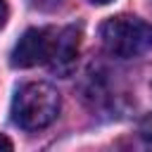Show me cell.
I'll return each mask as SVG.
<instances>
[{"instance_id": "cell-1", "label": "cell", "mask_w": 152, "mask_h": 152, "mask_svg": "<svg viewBox=\"0 0 152 152\" xmlns=\"http://www.w3.org/2000/svg\"><path fill=\"white\" fill-rule=\"evenodd\" d=\"M59 93L45 81L24 83L12 100V121L24 131L48 128L59 114Z\"/></svg>"}, {"instance_id": "cell-2", "label": "cell", "mask_w": 152, "mask_h": 152, "mask_svg": "<svg viewBox=\"0 0 152 152\" xmlns=\"http://www.w3.org/2000/svg\"><path fill=\"white\" fill-rule=\"evenodd\" d=\"M100 40L112 57H138L152 50V24L133 14H119L100 26Z\"/></svg>"}, {"instance_id": "cell-3", "label": "cell", "mask_w": 152, "mask_h": 152, "mask_svg": "<svg viewBox=\"0 0 152 152\" xmlns=\"http://www.w3.org/2000/svg\"><path fill=\"white\" fill-rule=\"evenodd\" d=\"M52 31L50 28H28L17 45L12 48L10 55V64L14 69H31L36 64L48 62L50 57V48H52Z\"/></svg>"}, {"instance_id": "cell-4", "label": "cell", "mask_w": 152, "mask_h": 152, "mask_svg": "<svg viewBox=\"0 0 152 152\" xmlns=\"http://www.w3.org/2000/svg\"><path fill=\"white\" fill-rule=\"evenodd\" d=\"M81 52V28L78 26H64L55 38L48 57V66L57 76H71L78 62Z\"/></svg>"}, {"instance_id": "cell-5", "label": "cell", "mask_w": 152, "mask_h": 152, "mask_svg": "<svg viewBox=\"0 0 152 152\" xmlns=\"http://www.w3.org/2000/svg\"><path fill=\"white\" fill-rule=\"evenodd\" d=\"M33 10H38V12H55L64 0H26Z\"/></svg>"}, {"instance_id": "cell-6", "label": "cell", "mask_w": 152, "mask_h": 152, "mask_svg": "<svg viewBox=\"0 0 152 152\" xmlns=\"http://www.w3.org/2000/svg\"><path fill=\"white\" fill-rule=\"evenodd\" d=\"M138 133H140V138H145V140L152 142V112L145 114V116L140 119V124H138Z\"/></svg>"}, {"instance_id": "cell-7", "label": "cell", "mask_w": 152, "mask_h": 152, "mask_svg": "<svg viewBox=\"0 0 152 152\" xmlns=\"http://www.w3.org/2000/svg\"><path fill=\"white\" fill-rule=\"evenodd\" d=\"M7 14H10L7 2H5V0H0V28H2V26H5V21H7Z\"/></svg>"}, {"instance_id": "cell-8", "label": "cell", "mask_w": 152, "mask_h": 152, "mask_svg": "<svg viewBox=\"0 0 152 152\" xmlns=\"http://www.w3.org/2000/svg\"><path fill=\"white\" fill-rule=\"evenodd\" d=\"M10 150H12V142L5 135H0V152H10Z\"/></svg>"}, {"instance_id": "cell-9", "label": "cell", "mask_w": 152, "mask_h": 152, "mask_svg": "<svg viewBox=\"0 0 152 152\" xmlns=\"http://www.w3.org/2000/svg\"><path fill=\"white\" fill-rule=\"evenodd\" d=\"M90 2H95V5H107V2H112V0H90Z\"/></svg>"}]
</instances>
